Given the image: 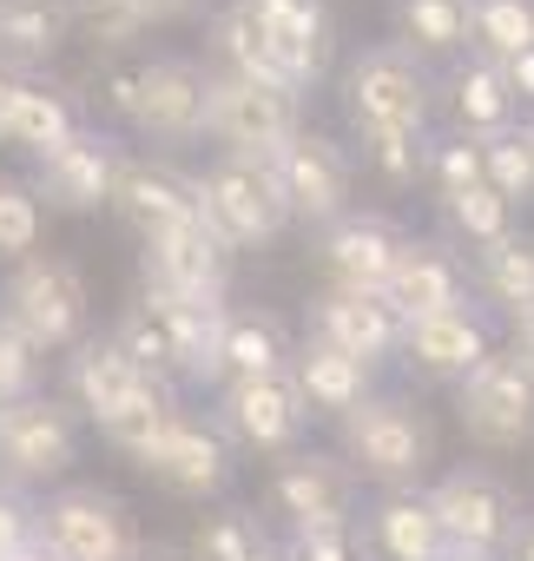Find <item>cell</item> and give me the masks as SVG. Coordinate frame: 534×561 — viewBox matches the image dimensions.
Returning <instances> with one entry per match:
<instances>
[{
    "mask_svg": "<svg viewBox=\"0 0 534 561\" xmlns=\"http://www.w3.org/2000/svg\"><path fill=\"white\" fill-rule=\"evenodd\" d=\"M14 93H21V73H8V67H0V126H8V106H14Z\"/></svg>",
    "mask_w": 534,
    "mask_h": 561,
    "instance_id": "681fc988",
    "label": "cell"
},
{
    "mask_svg": "<svg viewBox=\"0 0 534 561\" xmlns=\"http://www.w3.org/2000/svg\"><path fill=\"white\" fill-rule=\"evenodd\" d=\"M449 541L422 502V489H383V502L370 508V554L376 561H436Z\"/></svg>",
    "mask_w": 534,
    "mask_h": 561,
    "instance_id": "484cf974",
    "label": "cell"
},
{
    "mask_svg": "<svg viewBox=\"0 0 534 561\" xmlns=\"http://www.w3.org/2000/svg\"><path fill=\"white\" fill-rule=\"evenodd\" d=\"M481 185L514 211V205H534V159L521 146V133H501V139H481Z\"/></svg>",
    "mask_w": 534,
    "mask_h": 561,
    "instance_id": "8d00e7d4",
    "label": "cell"
},
{
    "mask_svg": "<svg viewBox=\"0 0 534 561\" xmlns=\"http://www.w3.org/2000/svg\"><path fill=\"white\" fill-rule=\"evenodd\" d=\"M198 211L205 225L244 251V244H271L285 225H291V205H285V185L271 172V159H237V152H218L198 179Z\"/></svg>",
    "mask_w": 534,
    "mask_h": 561,
    "instance_id": "277c9868",
    "label": "cell"
},
{
    "mask_svg": "<svg viewBox=\"0 0 534 561\" xmlns=\"http://www.w3.org/2000/svg\"><path fill=\"white\" fill-rule=\"evenodd\" d=\"M344 430V462L350 476H370L383 489H416L436 462V430L409 397H363L357 410L337 416Z\"/></svg>",
    "mask_w": 534,
    "mask_h": 561,
    "instance_id": "7a4b0ae2",
    "label": "cell"
},
{
    "mask_svg": "<svg viewBox=\"0 0 534 561\" xmlns=\"http://www.w3.org/2000/svg\"><path fill=\"white\" fill-rule=\"evenodd\" d=\"M501 80H508V93H514V100H534V47H527V54H514V60L501 67Z\"/></svg>",
    "mask_w": 534,
    "mask_h": 561,
    "instance_id": "bcb514c9",
    "label": "cell"
},
{
    "mask_svg": "<svg viewBox=\"0 0 534 561\" xmlns=\"http://www.w3.org/2000/svg\"><path fill=\"white\" fill-rule=\"evenodd\" d=\"M139 469H146L152 482H165L172 495L205 502V495H218V489L231 482V443H224L211 423H198V416L178 410V416L159 430V443L139 456Z\"/></svg>",
    "mask_w": 534,
    "mask_h": 561,
    "instance_id": "ac0fdd59",
    "label": "cell"
},
{
    "mask_svg": "<svg viewBox=\"0 0 534 561\" xmlns=\"http://www.w3.org/2000/svg\"><path fill=\"white\" fill-rule=\"evenodd\" d=\"M449 100H455V119H462V133H468L475 146L514 133V106H521V100L508 93L501 67H488V60L455 67V73H449Z\"/></svg>",
    "mask_w": 534,
    "mask_h": 561,
    "instance_id": "f546056e",
    "label": "cell"
},
{
    "mask_svg": "<svg viewBox=\"0 0 534 561\" xmlns=\"http://www.w3.org/2000/svg\"><path fill=\"white\" fill-rule=\"evenodd\" d=\"M521 133V146H527V159H534V126H514Z\"/></svg>",
    "mask_w": 534,
    "mask_h": 561,
    "instance_id": "f5cc1de1",
    "label": "cell"
},
{
    "mask_svg": "<svg viewBox=\"0 0 534 561\" xmlns=\"http://www.w3.org/2000/svg\"><path fill=\"white\" fill-rule=\"evenodd\" d=\"M205 133L237 159H278L304 133V93H271L231 73H205Z\"/></svg>",
    "mask_w": 534,
    "mask_h": 561,
    "instance_id": "5b68a950",
    "label": "cell"
},
{
    "mask_svg": "<svg viewBox=\"0 0 534 561\" xmlns=\"http://www.w3.org/2000/svg\"><path fill=\"white\" fill-rule=\"evenodd\" d=\"M436 561H501V554H481V548H455V541H449Z\"/></svg>",
    "mask_w": 534,
    "mask_h": 561,
    "instance_id": "f907efd6",
    "label": "cell"
},
{
    "mask_svg": "<svg viewBox=\"0 0 534 561\" xmlns=\"http://www.w3.org/2000/svg\"><path fill=\"white\" fill-rule=\"evenodd\" d=\"M278 185H285V205L291 218L304 225H330L350 211V152L324 133H298L278 159H271Z\"/></svg>",
    "mask_w": 534,
    "mask_h": 561,
    "instance_id": "9a60e30c",
    "label": "cell"
},
{
    "mask_svg": "<svg viewBox=\"0 0 534 561\" xmlns=\"http://www.w3.org/2000/svg\"><path fill=\"white\" fill-rule=\"evenodd\" d=\"M422 502H429L442 541L481 548V554H508V541H514V528H521V515H527L521 495L508 489V476H495V469H481V462L449 469L436 489H422Z\"/></svg>",
    "mask_w": 534,
    "mask_h": 561,
    "instance_id": "52a82bcc",
    "label": "cell"
},
{
    "mask_svg": "<svg viewBox=\"0 0 534 561\" xmlns=\"http://www.w3.org/2000/svg\"><path fill=\"white\" fill-rule=\"evenodd\" d=\"M80 456V416L60 397H21L0 403V476L8 482H54Z\"/></svg>",
    "mask_w": 534,
    "mask_h": 561,
    "instance_id": "9c48e42d",
    "label": "cell"
},
{
    "mask_svg": "<svg viewBox=\"0 0 534 561\" xmlns=\"http://www.w3.org/2000/svg\"><path fill=\"white\" fill-rule=\"evenodd\" d=\"M285 377H291V390H298V403H304V410L344 416V410H357V403L370 397V377H376V370H363L357 357H344V351H330V344L304 337V344L291 351Z\"/></svg>",
    "mask_w": 534,
    "mask_h": 561,
    "instance_id": "603a6c76",
    "label": "cell"
},
{
    "mask_svg": "<svg viewBox=\"0 0 534 561\" xmlns=\"http://www.w3.org/2000/svg\"><path fill=\"white\" fill-rule=\"evenodd\" d=\"M403 244H409V231L390 211H344V218L324 225L317 257L330 271V285H344V291H383V277L396 271Z\"/></svg>",
    "mask_w": 534,
    "mask_h": 561,
    "instance_id": "2e32d148",
    "label": "cell"
},
{
    "mask_svg": "<svg viewBox=\"0 0 534 561\" xmlns=\"http://www.w3.org/2000/svg\"><path fill=\"white\" fill-rule=\"evenodd\" d=\"M34 541L54 561H139L146 554L132 508L113 489H100V482L54 489L47 508H34Z\"/></svg>",
    "mask_w": 534,
    "mask_h": 561,
    "instance_id": "3957f363",
    "label": "cell"
},
{
    "mask_svg": "<svg viewBox=\"0 0 534 561\" xmlns=\"http://www.w3.org/2000/svg\"><path fill=\"white\" fill-rule=\"evenodd\" d=\"M422 179H436L442 198L481 185V146L475 139H436V146H422Z\"/></svg>",
    "mask_w": 534,
    "mask_h": 561,
    "instance_id": "ab89813d",
    "label": "cell"
},
{
    "mask_svg": "<svg viewBox=\"0 0 534 561\" xmlns=\"http://www.w3.org/2000/svg\"><path fill=\"white\" fill-rule=\"evenodd\" d=\"M21 541H34V508L21 489H0V561H8Z\"/></svg>",
    "mask_w": 534,
    "mask_h": 561,
    "instance_id": "ee69618b",
    "label": "cell"
},
{
    "mask_svg": "<svg viewBox=\"0 0 534 561\" xmlns=\"http://www.w3.org/2000/svg\"><path fill=\"white\" fill-rule=\"evenodd\" d=\"M271 502L278 515H291V535H317V528H350L357 508V476L344 456L324 449H291L271 476Z\"/></svg>",
    "mask_w": 534,
    "mask_h": 561,
    "instance_id": "5bb4252c",
    "label": "cell"
},
{
    "mask_svg": "<svg viewBox=\"0 0 534 561\" xmlns=\"http://www.w3.org/2000/svg\"><path fill=\"white\" fill-rule=\"evenodd\" d=\"M73 100L60 87H40V80H21L14 106H8V126H0V146H21V152H47L73 133Z\"/></svg>",
    "mask_w": 534,
    "mask_h": 561,
    "instance_id": "4dcf8cb0",
    "label": "cell"
},
{
    "mask_svg": "<svg viewBox=\"0 0 534 561\" xmlns=\"http://www.w3.org/2000/svg\"><path fill=\"white\" fill-rule=\"evenodd\" d=\"M396 47L422 54H462L468 47V0H396Z\"/></svg>",
    "mask_w": 534,
    "mask_h": 561,
    "instance_id": "1f68e13d",
    "label": "cell"
},
{
    "mask_svg": "<svg viewBox=\"0 0 534 561\" xmlns=\"http://www.w3.org/2000/svg\"><path fill=\"white\" fill-rule=\"evenodd\" d=\"M211 60H218V73H231V80L271 87V93H298V87L285 80L278 54H271V34H264V21L244 8V0H231V8L211 14Z\"/></svg>",
    "mask_w": 534,
    "mask_h": 561,
    "instance_id": "cb8c5ba5",
    "label": "cell"
},
{
    "mask_svg": "<svg viewBox=\"0 0 534 561\" xmlns=\"http://www.w3.org/2000/svg\"><path fill=\"white\" fill-rule=\"evenodd\" d=\"M311 337L330 344V351H344V357H357L363 370H376V364H390L403 351L396 311L376 291H344V285H330V291L311 298Z\"/></svg>",
    "mask_w": 534,
    "mask_h": 561,
    "instance_id": "e0dca14e",
    "label": "cell"
},
{
    "mask_svg": "<svg viewBox=\"0 0 534 561\" xmlns=\"http://www.w3.org/2000/svg\"><path fill=\"white\" fill-rule=\"evenodd\" d=\"M119 159H126V152H119L100 126H73L60 146L34 152V179H27V192H34V205H47V211L86 218V211H100V205L113 198V172H119Z\"/></svg>",
    "mask_w": 534,
    "mask_h": 561,
    "instance_id": "30bf717a",
    "label": "cell"
},
{
    "mask_svg": "<svg viewBox=\"0 0 534 561\" xmlns=\"http://www.w3.org/2000/svg\"><path fill=\"white\" fill-rule=\"evenodd\" d=\"M344 106L357 133H422L429 119V73L409 47H363L344 73Z\"/></svg>",
    "mask_w": 534,
    "mask_h": 561,
    "instance_id": "8992f818",
    "label": "cell"
},
{
    "mask_svg": "<svg viewBox=\"0 0 534 561\" xmlns=\"http://www.w3.org/2000/svg\"><path fill=\"white\" fill-rule=\"evenodd\" d=\"M139 277L152 291H178V298H205V305H224V285H231V244L191 218V225H172L159 238H139Z\"/></svg>",
    "mask_w": 534,
    "mask_h": 561,
    "instance_id": "7c38bea8",
    "label": "cell"
},
{
    "mask_svg": "<svg viewBox=\"0 0 534 561\" xmlns=\"http://www.w3.org/2000/svg\"><path fill=\"white\" fill-rule=\"evenodd\" d=\"M139 561H165V554H139Z\"/></svg>",
    "mask_w": 534,
    "mask_h": 561,
    "instance_id": "db71d44e",
    "label": "cell"
},
{
    "mask_svg": "<svg viewBox=\"0 0 534 561\" xmlns=\"http://www.w3.org/2000/svg\"><path fill=\"white\" fill-rule=\"evenodd\" d=\"M264 34H271V54L285 67V80L304 93L330 73V54H337V27H330V8L324 0H304V8L278 14V21H264Z\"/></svg>",
    "mask_w": 534,
    "mask_h": 561,
    "instance_id": "4316f807",
    "label": "cell"
},
{
    "mask_svg": "<svg viewBox=\"0 0 534 561\" xmlns=\"http://www.w3.org/2000/svg\"><path fill=\"white\" fill-rule=\"evenodd\" d=\"M363 152H370V165L390 185H416L422 179V133H363Z\"/></svg>",
    "mask_w": 534,
    "mask_h": 561,
    "instance_id": "60d3db41",
    "label": "cell"
},
{
    "mask_svg": "<svg viewBox=\"0 0 534 561\" xmlns=\"http://www.w3.org/2000/svg\"><path fill=\"white\" fill-rule=\"evenodd\" d=\"M264 528L251 508H218L191 528V561H264Z\"/></svg>",
    "mask_w": 534,
    "mask_h": 561,
    "instance_id": "836d02e7",
    "label": "cell"
},
{
    "mask_svg": "<svg viewBox=\"0 0 534 561\" xmlns=\"http://www.w3.org/2000/svg\"><path fill=\"white\" fill-rule=\"evenodd\" d=\"M304 403L291 390V377H237L218 390V410H211V430L231 443V449H257V456H291V443L304 436Z\"/></svg>",
    "mask_w": 534,
    "mask_h": 561,
    "instance_id": "8fae6325",
    "label": "cell"
},
{
    "mask_svg": "<svg viewBox=\"0 0 534 561\" xmlns=\"http://www.w3.org/2000/svg\"><path fill=\"white\" fill-rule=\"evenodd\" d=\"M106 205H113L139 238H159V231H172V225L205 218V211H198V179H185V172L165 165V159H119Z\"/></svg>",
    "mask_w": 534,
    "mask_h": 561,
    "instance_id": "ffe728a7",
    "label": "cell"
},
{
    "mask_svg": "<svg viewBox=\"0 0 534 561\" xmlns=\"http://www.w3.org/2000/svg\"><path fill=\"white\" fill-rule=\"evenodd\" d=\"M501 561H534V515H521V528H514V541H508Z\"/></svg>",
    "mask_w": 534,
    "mask_h": 561,
    "instance_id": "c3c4849f",
    "label": "cell"
},
{
    "mask_svg": "<svg viewBox=\"0 0 534 561\" xmlns=\"http://www.w3.org/2000/svg\"><path fill=\"white\" fill-rule=\"evenodd\" d=\"M172 416H178L172 390H165V383H152V390H146L139 403H126V410H119V416H113V423H106L100 436H106V443H113L119 456H132V462H139V456H146V449L159 443V430H165Z\"/></svg>",
    "mask_w": 534,
    "mask_h": 561,
    "instance_id": "d590c367",
    "label": "cell"
},
{
    "mask_svg": "<svg viewBox=\"0 0 534 561\" xmlns=\"http://www.w3.org/2000/svg\"><path fill=\"white\" fill-rule=\"evenodd\" d=\"M468 285L488 305H501L508 318L527 311L534 305V231H501L495 244H481L475 264H468Z\"/></svg>",
    "mask_w": 534,
    "mask_h": 561,
    "instance_id": "f1b7e54d",
    "label": "cell"
},
{
    "mask_svg": "<svg viewBox=\"0 0 534 561\" xmlns=\"http://www.w3.org/2000/svg\"><path fill=\"white\" fill-rule=\"evenodd\" d=\"M152 383H165V377H146L113 337H80L73 357H67V397H73V410H86L100 430H106L126 403H139Z\"/></svg>",
    "mask_w": 534,
    "mask_h": 561,
    "instance_id": "44dd1931",
    "label": "cell"
},
{
    "mask_svg": "<svg viewBox=\"0 0 534 561\" xmlns=\"http://www.w3.org/2000/svg\"><path fill=\"white\" fill-rule=\"evenodd\" d=\"M8 561H54V554H47V548H40V541H21V548H14V554H8Z\"/></svg>",
    "mask_w": 534,
    "mask_h": 561,
    "instance_id": "816d5d0a",
    "label": "cell"
},
{
    "mask_svg": "<svg viewBox=\"0 0 534 561\" xmlns=\"http://www.w3.org/2000/svg\"><path fill=\"white\" fill-rule=\"evenodd\" d=\"M86 271L60 251H27L8 285H0V324H8L34 357L40 351H73L86 337Z\"/></svg>",
    "mask_w": 534,
    "mask_h": 561,
    "instance_id": "6da1fadb",
    "label": "cell"
},
{
    "mask_svg": "<svg viewBox=\"0 0 534 561\" xmlns=\"http://www.w3.org/2000/svg\"><path fill=\"white\" fill-rule=\"evenodd\" d=\"M488 351H495V344H488V318H481L475 305H455V311H436V318L403 324V351H396V357H409V364H416L422 377H436V383H462Z\"/></svg>",
    "mask_w": 534,
    "mask_h": 561,
    "instance_id": "7402d4cb",
    "label": "cell"
},
{
    "mask_svg": "<svg viewBox=\"0 0 534 561\" xmlns=\"http://www.w3.org/2000/svg\"><path fill=\"white\" fill-rule=\"evenodd\" d=\"M468 41L475 60L508 67L514 54L534 47V0H468Z\"/></svg>",
    "mask_w": 534,
    "mask_h": 561,
    "instance_id": "d6a6232c",
    "label": "cell"
},
{
    "mask_svg": "<svg viewBox=\"0 0 534 561\" xmlns=\"http://www.w3.org/2000/svg\"><path fill=\"white\" fill-rule=\"evenodd\" d=\"M285 364H291L285 318H271V311H231V305H224V331H218V383H237V377H278Z\"/></svg>",
    "mask_w": 534,
    "mask_h": 561,
    "instance_id": "d4e9b609",
    "label": "cell"
},
{
    "mask_svg": "<svg viewBox=\"0 0 534 561\" xmlns=\"http://www.w3.org/2000/svg\"><path fill=\"white\" fill-rule=\"evenodd\" d=\"M508 324H514V344H508V357H514V364L534 377V305H527V311H514Z\"/></svg>",
    "mask_w": 534,
    "mask_h": 561,
    "instance_id": "f6af8a7d",
    "label": "cell"
},
{
    "mask_svg": "<svg viewBox=\"0 0 534 561\" xmlns=\"http://www.w3.org/2000/svg\"><path fill=\"white\" fill-rule=\"evenodd\" d=\"M34 377H40V357L0 324V403H21V397H34Z\"/></svg>",
    "mask_w": 534,
    "mask_h": 561,
    "instance_id": "b9f144b4",
    "label": "cell"
},
{
    "mask_svg": "<svg viewBox=\"0 0 534 561\" xmlns=\"http://www.w3.org/2000/svg\"><path fill=\"white\" fill-rule=\"evenodd\" d=\"M67 21L100 47V54H126L152 21H146V0H67Z\"/></svg>",
    "mask_w": 534,
    "mask_h": 561,
    "instance_id": "e575fe53",
    "label": "cell"
},
{
    "mask_svg": "<svg viewBox=\"0 0 534 561\" xmlns=\"http://www.w3.org/2000/svg\"><path fill=\"white\" fill-rule=\"evenodd\" d=\"M126 119L152 146H191L205 139V67L198 60H139Z\"/></svg>",
    "mask_w": 534,
    "mask_h": 561,
    "instance_id": "4fadbf2b",
    "label": "cell"
},
{
    "mask_svg": "<svg viewBox=\"0 0 534 561\" xmlns=\"http://www.w3.org/2000/svg\"><path fill=\"white\" fill-rule=\"evenodd\" d=\"M285 548H291V561H363V554H357V522H350V528H317V535H291Z\"/></svg>",
    "mask_w": 534,
    "mask_h": 561,
    "instance_id": "7bdbcfd3",
    "label": "cell"
},
{
    "mask_svg": "<svg viewBox=\"0 0 534 561\" xmlns=\"http://www.w3.org/2000/svg\"><path fill=\"white\" fill-rule=\"evenodd\" d=\"M455 416H462V436L475 449H527L534 443V377L508 357V351H488L462 383H455Z\"/></svg>",
    "mask_w": 534,
    "mask_h": 561,
    "instance_id": "ba28073f",
    "label": "cell"
},
{
    "mask_svg": "<svg viewBox=\"0 0 534 561\" xmlns=\"http://www.w3.org/2000/svg\"><path fill=\"white\" fill-rule=\"evenodd\" d=\"M442 211H449V231H455V238H468L475 251H481V244H495L501 231H514V211H508L488 185H468V192L442 198Z\"/></svg>",
    "mask_w": 534,
    "mask_h": 561,
    "instance_id": "74e56055",
    "label": "cell"
},
{
    "mask_svg": "<svg viewBox=\"0 0 534 561\" xmlns=\"http://www.w3.org/2000/svg\"><path fill=\"white\" fill-rule=\"evenodd\" d=\"M40 244V205L27 192V179H0V257H27Z\"/></svg>",
    "mask_w": 534,
    "mask_h": 561,
    "instance_id": "f35d334b",
    "label": "cell"
},
{
    "mask_svg": "<svg viewBox=\"0 0 534 561\" xmlns=\"http://www.w3.org/2000/svg\"><path fill=\"white\" fill-rule=\"evenodd\" d=\"M376 298L396 311V324H416V318L455 311V305H468V264H462L449 244H436V238H409Z\"/></svg>",
    "mask_w": 534,
    "mask_h": 561,
    "instance_id": "d6986e66",
    "label": "cell"
},
{
    "mask_svg": "<svg viewBox=\"0 0 534 561\" xmlns=\"http://www.w3.org/2000/svg\"><path fill=\"white\" fill-rule=\"evenodd\" d=\"M73 21H67V0H0V67L27 73L47 67L67 47Z\"/></svg>",
    "mask_w": 534,
    "mask_h": 561,
    "instance_id": "83f0119b",
    "label": "cell"
},
{
    "mask_svg": "<svg viewBox=\"0 0 534 561\" xmlns=\"http://www.w3.org/2000/svg\"><path fill=\"white\" fill-rule=\"evenodd\" d=\"M205 0H146V21L159 27V21H185V14H198Z\"/></svg>",
    "mask_w": 534,
    "mask_h": 561,
    "instance_id": "7dc6e473",
    "label": "cell"
}]
</instances>
